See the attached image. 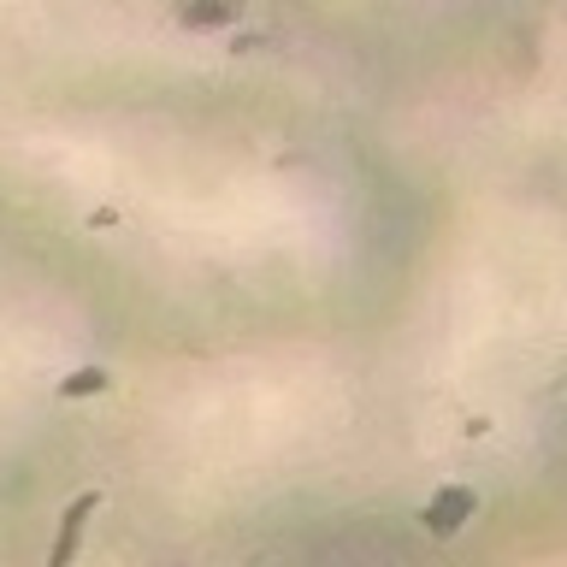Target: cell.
Here are the masks:
<instances>
[{
	"mask_svg": "<svg viewBox=\"0 0 567 567\" xmlns=\"http://www.w3.org/2000/svg\"><path fill=\"white\" fill-rule=\"evenodd\" d=\"M473 514H478V491H473V485H461V478H455V485H437L432 496H425L414 520H420V532H425V538H455V532H467V520H473Z\"/></svg>",
	"mask_w": 567,
	"mask_h": 567,
	"instance_id": "cell-1",
	"label": "cell"
},
{
	"mask_svg": "<svg viewBox=\"0 0 567 567\" xmlns=\"http://www.w3.org/2000/svg\"><path fill=\"white\" fill-rule=\"evenodd\" d=\"M101 503H106L101 491H83L78 503H65L60 532H53V549H48V567H71V561H78V549H83V538H89V520L101 514Z\"/></svg>",
	"mask_w": 567,
	"mask_h": 567,
	"instance_id": "cell-2",
	"label": "cell"
},
{
	"mask_svg": "<svg viewBox=\"0 0 567 567\" xmlns=\"http://www.w3.org/2000/svg\"><path fill=\"white\" fill-rule=\"evenodd\" d=\"M101 390H113V372L106 367H78V372H65L60 379V396H101Z\"/></svg>",
	"mask_w": 567,
	"mask_h": 567,
	"instance_id": "cell-3",
	"label": "cell"
}]
</instances>
